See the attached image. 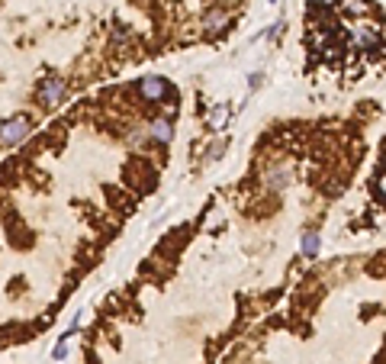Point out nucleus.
<instances>
[{
  "label": "nucleus",
  "mask_w": 386,
  "mask_h": 364,
  "mask_svg": "<svg viewBox=\"0 0 386 364\" xmlns=\"http://www.w3.org/2000/svg\"><path fill=\"white\" fill-rule=\"evenodd\" d=\"M65 94H68V84L61 81V77H49V81H42V87H39L36 97L46 110H55V106L65 100Z\"/></svg>",
  "instance_id": "nucleus-1"
},
{
  "label": "nucleus",
  "mask_w": 386,
  "mask_h": 364,
  "mask_svg": "<svg viewBox=\"0 0 386 364\" xmlns=\"http://www.w3.org/2000/svg\"><path fill=\"white\" fill-rule=\"evenodd\" d=\"M30 132H32L30 120H26V116H13V120H7L4 126H0V142H4V145H16V142H23Z\"/></svg>",
  "instance_id": "nucleus-2"
},
{
  "label": "nucleus",
  "mask_w": 386,
  "mask_h": 364,
  "mask_svg": "<svg viewBox=\"0 0 386 364\" xmlns=\"http://www.w3.org/2000/svg\"><path fill=\"white\" fill-rule=\"evenodd\" d=\"M139 91H142V97L145 100H161V97H167V81L165 77H145L142 84H139Z\"/></svg>",
  "instance_id": "nucleus-3"
},
{
  "label": "nucleus",
  "mask_w": 386,
  "mask_h": 364,
  "mask_svg": "<svg viewBox=\"0 0 386 364\" xmlns=\"http://www.w3.org/2000/svg\"><path fill=\"white\" fill-rule=\"evenodd\" d=\"M148 132H152L155 142H171V139H174V123L161 116V120H155L152 126H148Z\"/></svg>",
  "instance_id": "nucleus-4"
},
{
  "label": "nucleus",
  "mask_w": 386,
  "mask_h": 364,
  "mask_svg": "<svg viewBox=\"0 0 386 364\" xmlns=\"http://www.w3.org/2000/svg\"><path fill=\"white\" fill-rule=\"evenodd\" d=\"M229 23V16H226V10H219V7H212L210 13H206V20H203V26L210 32H216V30H222V26Z\"/></svg>",
  "instance_id": "nucleus-5"
},
{
  "label": "nucleus",
  "mask_w": 386,
  "mask_h": 364,
  "mask_svg": "<svg viewBox=\"0 0 386 364\" xmlns=\"http://www.w3.org/2000/svg\"><path fill=\"white\" fill-rule=\"evenodd\" d=\"M290 184V175L283 171V168H274L271 175H267V187H274V190H283Z\"/></svg>",
  "instance_id": "nucleus-6"
},
{
  "label": "nucleus",
  "mask_w": 386,
  "mask_h": 364,
  "mask_svg": "<svg viewBox=\"0 0 386 364\" xmlns=\"http://www.w3.org/2000/svg\"><path fill=\"white\" fill-rule=\"evenodd\" d=\"M303 251H306V255H316V251H319V235L316 232L303 235Z\"/></svg>",
  "instance_id": "nucleus-7"
},
{
  "label": "nucleus",
  "mask_w": 386,
  "mask_h": 364,
  "mask_svg": "<svg viewBox=\"0 0 386 364\" xmlns=\"http://www.w3.org/2000/svg\"><path fill=\"white\" fill-rule=\"evenodd\" d=\"M226 120H229V110H226V106H216V110L210 113V123H212V126H226Z\"/></svg>",
  "instance_id": "nucleus-8"
},
{
  "label": "nucleus",
  "mask_w": 386,
  "mask_h": 364,
  "mask_svg": "<svg viewBox=\"0 0 386 364\" xmlns=\"http://www.w3.org/2000/svg\"><path fill=\"white\" fill-rule=\"evenodd\" d=\"M129 142H132V145L145 142V132H142V130H132V136H129Z\"/></svg>",
  "instance_id": "nucleus-9"
},
{
  "label": "nucleus",
  "mask_w": 386,
  "mask_h": 364,
  "mask_svg": "<svg viewBox=\"0 0 386 364\" xmlns=\"http://www.w3.org/2000/svg\"><path fill=\"white\" fill-rule=\"evenodd\" d=\"M65 351H68L65 349V341H58V345H55V358H65Z\"/></svg>",
  "instance_id": "nucleus-10"
}]
</instances>
